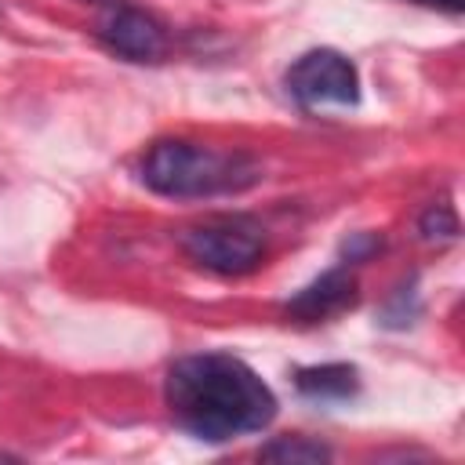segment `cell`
Instances as JSON below:
<instances>
[{
	"instance_id": "8992f818",
	"label": "cell",
	"mask_w": 465,
	"mask_h": 465,
	"mask_svg": "<svg viewBox=\"0 0 465 465\" xmlns=\"http://www.w3.org/2000/svg\"><path fill=\"white\" fill-rule=\"evenodd\" d=\"M352 302H356V276L349 269H331L287 302V316H294L302 323H316V320H327V316L349 309Z\"/></svg>"
},
{
	"instance_id": "5b68a950",
	"label": "cell",
	"mask_w": 465,
	"mask_h": 465,
	"mask_svg": "<svg viewBox=\"0 0 465 465\" xmlns=\"http://www.w3.org/2000/svg\"><path fill=\"white\" fill-rule=\"evenodd\" d=\"M105 47H113L116 54L131 58V62H156L167 47V36L160 29V22L138 7H113L102 25H98Z\"/></svg>"
},
{
	"instance_id": "277c9868",
	"label": "cell",
	"mask_w": 465,
	"mask_h": 465,
	"mask_svg": "<svg viewBox=\"0 0 465 465\" xmlns=\"http://www.w3.org/2000/svg\"><path fill=\"white\" fill-rule=\"evenodd\" d=\"M287 91L305 105H323V102L352 105L360 98V76L341 51L320 47V51H305L287 69Z\"/></svg>"
},
{
	"instance_id": "ba28073f",
	"label": "cell",
	"mask_w": 465,
	"mask_h": 465,
	"mask_svg": "<svg viewBox=\"0 0 465 465\" xmlns=\"http://www.w3.org/2000/svg\"><path fill=\"white\" fill-rule=\"evenodd\" d=\"M262 458L265 461H327L331 447H323L309 436H280L276 443L262 447Z\"/></svg>"
},
{
	"instance_id": "6da1fadb",
	"label": "cell",
	"mask_w": 465,
	"mask_h": 465,
	"mask_svg": "<svg viewBox=\"0 0 465 465\" xmlns=\"http://www.w3.org/2000/svg\"><path fill=\"white\" fill-rule=\"evenodd\" d=\"M171 418L196 440L222 443L243 432H262L276 418L272 389L229 352L182 356L163 385Z\"/></svg>"
},
{
	"instance_id": "7a4b0ae2",
	"label": "cell",
	"mask_w": 465,
	"mask_h": 465,
	"mask_svg": "<svg viewBox=\"0 0 465 465\" xmlns=\"http://www.w3.org/2000/svg\"><path fill=\"white\" fill-rule=\"evenodd\" d=\"M258 178L240 153H218L196 142H156L142 160V182L163 196H214L243 189Z\"/></svg>"
},
{
	"instance_id": "52a82bcc",
	"label": "cell",
	"mask_w": 465,
	"mask_h": 465,
	"mask_svg": "<svg viewBox=\"0 0 465 465\" xmlns=\"http://www.w3.org/2000/svg\"><path fill=\"white\" fill-rule=\"evenodd\" d=\"M294 385L312 396V400H345L356 392V367L349 363H320V367H302L294 374Z\"/></svg>"
},
{
	"instance_id": "3957f363",
	"label": "cell",
	"mask_w": 465,
	"mask_h": 465,
	"mask_svg": "<svg viewBox=\"0 0 465 465\" xmlns=\"http://www.w3.org/2000/svg\"><path fill=\"white\" fill-rule=\"evenodd\" d=\"M182 247L196 265L222 272V276H240L262 262L265 236L251 218L236 214V218H214V222L189 229Z\"/></svg>"
},
{
	"instance_id": "30bf717a",
	"label": "cell",
	"mask_w": 465,
	"mask_h": 465,
	"mask_svg": "<svg viewBox=\"0 0 465 465\" xmlns=\"http://www.w3.org/2000/svg\"><path fill=\"white\" fill-rule=\"evenodd\" d=\"M414 4H421V7H440V11H450V15H458V11L465 7V0H414Z\"/></svg>"
},
{
	"instance_id": "9c48e42d",
	"label": "cell",
	"mask_w": 465,
	"mask_h": 465,
	"mask_svg": "<svg viewBox=\"0 0 465 465\" xmlns=\"http://www.w3.org/2000/svg\"><path fill=\"white\" fill-rule=\"evenodd\" d=\"M421 232H425V240H436V236H454L458 232V218H454V211L447 207V203H432L425 214H421Z\"/></svg>"
}]
</instances>
